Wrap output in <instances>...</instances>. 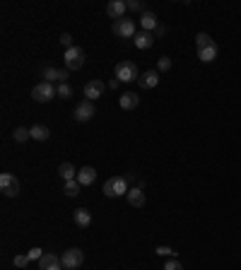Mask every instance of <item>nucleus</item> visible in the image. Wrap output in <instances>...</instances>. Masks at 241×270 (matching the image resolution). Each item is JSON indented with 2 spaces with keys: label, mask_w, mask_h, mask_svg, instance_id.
<instances>
[{
  "label": "nucleus",
  "mask_w": 241,
  "mask_h": 270,
  "mask_svg": "<svg viewBox=\"0 0 241 270\" xmlns=\"http://www.w3.org/2000/svg\"><path fill=\"white\" fill-rule=\"evenodd\" d=\"M113 77L118 82H138L140 73H138V65L133 63V61H120L116 65V70H113Z\"/></svg>",
  "instance_id": "obj_1"
},
{
  "label": "nucleus",
  "mask_w": 241,
  "mask_h": 270,
  "mask_svg": "<svg viewBox=\"0 0 241 270\" xmlns=\"http://www.w3.org/2000/svg\"><path fill=\"white\" fill-rule=\"evenodd\" d=\"M128 179L126 176H111L109 181L104 184V195L109 198H120V195H128Z\"/></svg>",
  "instance_id": "obj_2"
},
{
  "label": "nucleus",
  "mask_w": 241,
  "mask_h": 270,
  "mask_svg": "<svg viewBox=\"0 0 241 270\" xmlns=\"http://www.w3.org/2000/svg\"><path fill=\"white\" fill-rule=\"evenodd\" d=\"M32 97L36 104H46V101H51L53 97H58V92H55V87L51 85V82H39V85H34L32 89Z\"/></svg>",
  "instance_id": "obj_3"
},
{
  "label": "nucleus",
  "mask_w": 241,
  "mask_h": 270,
  "mask_svg": "<svg viewBox=\"0 0 241 270\" xmlns=\"http://www.w3.org/2000/svg\"><path fill=\"white\" fill-rule=\"evenodd\" d=\"M0 191H3V195H8V198L20 195V181H17V176L10 172L0 174Z\"/></svg>",
  "instance_id": "obj_4"
},
{
  "label": "nucleus",
  "mask_w": 241,
  "mask_h": 270,
  "mask_svg": "<svg viewBox=\"0 0 241 270\" xmlns=\"http://www.w3.org/2000/svg\"><path fill=\"white\" fill-rule=\"evenodd\" d=\"M82 263H85V253L80 249H68L61 253V265L66 270H75V268H80Z\"/></svg>",
  "instance_id": "obj_5"
},
{
  "label": "nucleus",
  "mask_w": 241,
  "mask_h": 270,
  "mask_svg": "<svg viewBox=\"0 0 241 270\" xmlns=\"http://www.w3.org/2000/svg\"><path fill=\"white\" fill-rule=\"evenodd\" d=\"M63 58H66V70H80V68L85 65V51H82L80 46L68 48Z\"/></svg>",
  "instance_id": "obj_6"
},
{
  "label": "nucleus",
  "mask_w": 241,
  "mask_h": 270,
  "mask_svg": "<svg viewBox=\"0 0 241 270\" xmlns=\"http://www.w3.org/2000/svg\"><path fill=\"white\" fill-rule=\"evenodd\" d=\"M97 114V109H94V101H89V99H82L80 104L75 106V121L77 123H87V121H92V116Z\"/></svg>",
  "instance_id": "obj_7"
},
{
  "label": "nucleus",
  "mask_w": 241,
  "mask_h": 270,
  "mask_svg": "<svg viewBox=\"0 0 241 270\" xmlns=\"http://www.w3.org/2000/svg\"><path fill=\"white\" fill-rule=\"evenodd\" d=\"M111 29H113V34H116V36H120V39H133V36L138 34V32H135V22L128 20V17H123V20H116Z\"/></svg>",
  "instance_id": "obj_8"
},
{
  "label": "nucleus",
  "mask_w": 241,
  "mask_h": 270,
  "mask_svg": "<svg viewBox=\"0 0 241 270\" xmlns=\"http://www.w3.org/2000/svg\"><path fill=\"white\" fill-rule=\"evenodd\" d=\"M106 82H101V80H89L87 85H85V97L89 101H97L99 97H104V92H106Z\"/></svg>",
  "instance_id": "obj_9"
},
{
  "label": "nucleus",
  "mask_w": 241,
  "mask_h": 270,
  "mask_svg": "<svg viewBox=\"0 0 241 270\" xmlns=\"http://www.w3.org/2000/svg\"><path fill=\"white\" fill-rule=\"evenodd\" d=\"M68 75H70V70H58V68H53V65H48V68H44V73H41V77H44V82H68Z\"/></svg>",
  "instance_id": "obj_10"
},
{
  "label": "nucleus",
  "mask_w": 241,
  "mask_h": 270,
  "mask_svg": "<svg viewBox=\"0 0 241 270\" xmlns=\"http://www.w3.org/2000/svg\"><path fill=\"white\" fill-rule=\"evenodd\" d=\"M106 12H109V17L113 22L123 20V17H126V12H128V3H126V0H111L109 5H106Z\"/></svg>",
  "instance_id": "obj_11"
},
{
  "label": "nucleus",
  "mask_w": 241,
  "mask_h": 270,
  "mask_svg": "<svg viewBox=\"0 0 241 270\" xmlns=\"http://www.w3.org/2000/svg\"><path fill=\"white\" fill-rule=\"evenodd\" d=\"M217 53H219V46L215 41H210V43H205L203 48H198V58H200L203 63H212V61L217 58Z\"/></svg>",
  "instance_id": "obj_12"
},
{
  "label": "nucleus",
  "mask_w": 241,
  "mask_h": 270,
  "mask_svg": "<svg viewBox=\"0 0 241 270\" xmlns=\"http://www.w3.org/2000/svg\"><path fill=\"white\" fill-rule=\"evenodd\" d=\"M138 85L143 87V89H152V87L159 85V70H147L143 75L138 77Z\"/></svg>",
  "instance_id": "obj_13"
},
{
  "label": "nucleus",
  "mask_w": 241,
  "mask_h": 270,
  "mask_svg": "<svg viewBox=\"0 0 241 270\" xmlns=\"http://www.w3.org/2000/svg\"><path fill=\"white\" fill-rule=\"evenodd\" d=\"M73 222L82 229L89 227V225H92V212H89L87 207H77L75 212H73Z\"/></svg>",
  "instance_id": "obj_14"
},
{
  "label": "nucleus",
  "mask_w": 241,
  "mask_h": 270,
  "mask_svg": "<svg viewBox=\"0 0 241 270\" xmlns=\"http://www.w3.org/2000/svg\"><path fill=\"white\" fill-rule=\"evenodd\" d=\"M94 179H97V169H94V167H82V169L77 172V181H80V186H92L94 184Z\"/></svg>",
  "instance_id": "obj_15"
},
{
  "label": "nucleus",
  "mask_w": 241,
  "mask_h": 270,
  "mask_svg": "<svg viewBox=\"0 0 241 270\" xmlns=\"http://www.w3.org/2000/svg\"><path fill=\"white\" fill-rule=\"evenodd\" d=\"M140 27H143V32H150V34H152L154 29L159 27L157 15H154V12H143V15H140Z\"/></svg>",
  "instance_id": "obj_16"
},
{
  "label": "nucleus",
  "mask_w": 241,
  "mask_h": 270,
  "mask_svg": "<svg viewBox=\"0 0 241 270\" xmlns=\"http://www.w3.org/2000/svg\"><path fill=\"white\" fill-rule=\"evenodd\" d=\"M133 43L140 48V51H145V48H152L154 43V36L150 32H138L135 36H133Z\"/></svg>",
  "instance_id": "obj_17"
},
{
  "label": "nucleus",
  "mask_w": 241,
  "mask_h": 270,
  "mask_svg": "<svg viewBox=\"0 0 241 270\" xmlns=\"http://www.w3.org/2000/svg\"><path fill=\"white\" fill-rule=\"evenodd\" d=\"M118 104L120 109H126V111H131V109H135L138 104H140V97L135 94V92H123L118 99Z\"/></svg>",
  "instance_id": "obj_18"
},
{
  "label": "nucleus",
  "mask_w": 241,
  "mask_h": 270,
  "mask_svg": "<svg viewBox=\"0 0 241 270\" xmlns=\"http://www.w3.org/2000/svg\"><path fill=\"white\" fill-rule=\"evenodd\" d=\"M126 198H128V205H133V207H143L145 205V193H143V188H138V186L131 188Z\"/></svg>",
  "instance_id": "obj_19"
},
{
  "label": "nucleus",
  "mask_w": 241,
  "mask_h": 270,
  "mask_svg": "<svg viewBox=\"0 0 241 270\" xmlns=\"http://www.w3.org/2000/svg\"><path fill=\"white\" fill-rule=\"evenodd\" d=\"M29 133H32V140H36V142H46L48 138H51V130H48V126H32V128H29Z\"/></svg>",
  "instance_id": "obj_20"
},
{
  "label": "nucleus",
  "mask_w": 241,
  "mask_h": 270,
  "mask_svg": "<svg viewBox=\"0 0 241 270\" xmlns=\"http://www.w3.org/2000/svg\"><path fill=\"white\" fill-rule=\"evenodd\" d=\"M58 174H61V179H63V181H73V179H77V169L70 162L61 164V167H58Z\"/></svg>",
  "instance_id": "obj_21"
},
{
  "label": "nucleus",
  "mask_w": 241,
  "mask_h": 270,
  "mask_svg": "<svg viewBox=\"0 0 241 270\" xmlns=\"http://www.w3.org/2000/svg\"><path fill=\"white\" fill-rule=\"evenodd\" d=\"M61 263V256H55V253H51V251H46L44 256H41V260H39V270H48L51 265H58Z\"/></svg>",
  "instance_id": "obj_22"
},
{
  "label": "nucleus",
  "mask_w": 241,
  "mask_h": 270,
  "mask_svg": "<svg viewBox=\"0 0 241 270\" xmlns=\"http://www.w3.org/2000/svg\"><path fill=\"white\" fill-rule=\"evenodd\" d=\"M80 181L77 179H73V181H66V186H63V193L68 195V198H75V195H80Z\"/></svg>",
  "instance_id": "obj_23"
},
{
  "label": "nucleus",
  "mask_w": 241,
  "mask_h": 270,
  "mask_svg": "<svg viewBox=\"0 0 241 270\" xmlns=\"http://www.w3.org/2000/svg\"><path fill=\"white\" fill-rule=\"evenodd\" d=\"M12 138H15V142H20V145H22V142H27L29 138H32V133H29V128L17 126V128H15V133H12Z\"/></svg>",
  "instance_id": "obj_24"
},
{
  "label": "nucleus",
  "mask_w": 241,
  "mask_h": 270,
  "mask_svg": "<svg viewBox=\"0 0 241 270\" xmlns=\"http://www.w3.org/2000/svg\"><path fill=\"white\" fill-rule=\"evenodd\" d=\"M55 92H58V99H70L73 97V89H70L68 82H61V85L55 87Z\"/></svg>",
  "instance_id": "obj_25"
},
{
  "label": "nucleus",
  "mask_w": 241,
  "mask_h": 270,
  "mask_svg": "<svg viewBox=\"0 0 241 270\" xmlns=\"http://www.w3.org/2000/svg\"><path fill=\"white\" fill-rule=\"evenodd\" d=\"M169 68H171V58H169V56H162V58L157 61V70H159V73H166Z\"/></svg>",
  "instance_id": "obj_26"
},
{
  "label": "nucleus",
  "mask_w": 241,
  "mask_h": 270,
  "mask_svg": "<svg viewBox=\"0 0 241 270\" xmlns=\"http://www.w3.org/2000/svg\"><path fill=\"white\" fill-rule=\"evenodd\" d=\"M12 263H15L17 268H27V265H29V256H27V253H17V256L12 258Z\"/></svg>",
  "instance_id": "obj_27"
},
{
  "label": "nucleus",
  "mask_w": 241,
  "mask_h": 270,
  "mask_svg": "<svg viewBox=\"0 0 241 270\" xmlns=\"http://www.w3.org/2000/svg\"><path fill=\"white\" fill-rule=\"evenodd\" d=\"M128 10L131 12H147L143 0H128Z\"/></svg>",
  "instance_id": "obj_28"
},
{
  "label": "nucleus",
  "mask_w": 241,
  "mask_h": 270,
  "mask_svg": "<svg viewBox=\"0 0 241 270\" xmlns=\"http://www.w3.org/2000/svg\"><path fill=\"white\" fill-rule=\"evenodd\" d=\"M154 253H157V256H164V258H171L176 251L171 249V246H157V249H154Z\"/></svg>",
  "instance_id": "obj_29"
},
{
  "label": "nucleus",
  "mask_w": 241,
  "mask_h": 270,
  "mask_svg": "<svg viewBox=\"0 0 241 270\" xmlns=\"http://www.w3.org/2000/svg\"><path fill=\"white\" fill-rule=\"evenodd\" d=\"M210 41H212V39H210L205 32L196 34V48H203V46H205V43H210Z\"/></svg>",
  "instance_id": "obj_30"
},
{
  "label": "nucleus",
  "mask_w": 241,
  "mask_h": 270,
  "mask_svg": "<svg viewBox=\"0 0 241 270\" xmlns=\"http://www.w3.org/2000/svg\"><path fill=\"white\" fill-rule=\"evenodd\" d=\"M162 270H184V265H181L176 258H166V263H164V268Z\"/></svg>",
  "instance_id": "obj_31"
},
{
  "label": "nucleus",
  "mask_w": 241,
  "mask_h": 270,
  "mask_svg": "<svg viewBox=\"0 0 241 270\" xmlns=\"http://www.w3.org/2000/svg\"><path fill=\"white\" fill-rule=\"evenodd\" d=\"M44 253H46V251H41V249H32V251H29V253H27V256H29V260H36V263H39Z\"/></svg>",
  "instance_id": "obj_32"
},
{
  "label": "nucleus",
  "mask_w": 241,
  "mask_h": 270,
  "mask_svg": "<svg viewBox=\"0 0 241 270\" xmlns=\"http://www.w3.org/2000/svg\"><path fill=\"white\" fill-rule=\"evenodd\" d=\"M61 43L66 46V51H68V48H73V46H75V43H73V36H70V34H61Z\"/></svg>",
  "instance_id": "obj_33"
},
{
  "label": "nucleus",
  "mask_w": 241,
  "mask_h": 270,
  "mask_svg": "<svg viewBox=\"0 0 241 270\" xmlns=\"http://www.w3.org/2000/svg\"><path fill=\"white\" fill-rule=\"evenodd\" d=\"M164 34H166V27H164V24H159V27L154 29V36H164Z\"/></svg>",
  "instance_id": "obj_34"
},
{
  "label": "nucleus",
  "mask_w": 241,
  "mask_h": 270,
  "mask_svg": "<svg viewBox=\"0 0 241 270\" xmlns=\"http://www.w3.org/2000/svg\"><path fill=\"white\" fill-rule=\"evenodd\" d=\"M118 80H116V77H113V80H109V89H118Z\"/></svg>",
  "instance_id": "obj_35"
},
{
  "label": "nucleus",
  "mask_w": 241,
  "mask_h": 270,
  "mask_svg": "<svg viewBox=\"0 0 241 270\" xmlns=\"http://www.w3.org/2000/svg\"><path fill=\"white\" fill-rule=\"evenodd\" d=\"M48 270H66V268H63V265L58 263V265H51V268H48Z\"/></svg>",
  "instance_id": "obj_36"
}]
</instances>
